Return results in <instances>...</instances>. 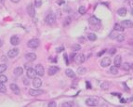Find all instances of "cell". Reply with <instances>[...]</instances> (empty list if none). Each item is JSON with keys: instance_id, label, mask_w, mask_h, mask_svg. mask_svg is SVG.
<instances>
[{"instance_id": "cell-1", "label": "cell", "mask_w": 133, "mask_h": 107, "mask_svg": "<svg viewBox=\"0 0 133 107\" xmlns=\"http://www.w3.org/2000/svg\"><path fill=\"white\" fill-rule=\"evenodd\" d=\"M55 21H56V16H55V14H53V13H49V14L46 17V22H47L48 24H49V25L54 24Z\"/></svg>"}, {"instance_id": "cell-2", "label": "cell", "mask_w": 133, "mask_h": 107, "mask_svg": "<svg viewBox=\"0 0 133 107\" xmlns=\"http://www.w3.org/2000/svg\"><path fill=\"white\" fill-rule=\"evenodd\" d=\"M27 46H28L29 48H31V49H36V48L39 46V40L36 39V38H33V39L29 40Z\"/></svg>"}, {"instance_id": "cell-3", "label": "cell", "mask_w": 133, "mask_h": 107, "mask_svg": "<svg viewBox=\"0 0 133 107\" xmlns=\"http://www.w3.org/2000/svg\"><path fill=\"white\" fill-rule=\"evenodd\" d=\"M86 104L89 106H96L98 105V100L96 98H89L86 101Z\"/></svg>"}, {"instance_id": "cell-4", "label": "cell", "mask_w": 133, "mask_h": 107, "mask_svg": "<svg viewBox=\"0 0 133 107\" xmlns=\"http://www.w3.org/2000/svg\"><path fill=\"white\" fill-rule=\"evenodd\" d=\"M75 61L77 64H81L86 61V57H85L84 54H76V56L75 58Z\"/></svg>"}, {"instance_id": "cell-5", "label": "cell", "mask_w": 133, "mask_h": 107, "mask_svg": "<svg viewBox=\"0 0 133 107\" xmlns=\"http://www.w3.org/2000/svg\"><path fill=\"white\" fill-rule=\"evenodd\" d=\"M35 71H36V74L37 75H39V76H43L45 74V69L44 67L41 65V64H37L36 66H35Z\"/></svg>"}, {"instance_id": "cell-6", "label": "cell", "mask_w": 133, "mask_h": 107, "mask_svg": "<svg viewBox=\"0 0 133 107\" xmlns=\"http://www.w3.org/2000/svg\"><path fill=\"white\" fill-rule=\"evenodd\" d=\"M43 93H44L43 90L37 89V88H33V89H30L29 90V94L32 95V96H39V95H41Z\"/></svg>"}, {"instance_id": "cell-7", "label": "cell", "mask_w": 133, "mask_h": 107, "mask_svg": "<svg viewBox=\"0 0 133 107\" xmlns=\"http://www.w3.org/2000/svg\"><path fill=\"white\" fill-rule=\"evenodd\" d=\"M110 64H111V59H110V57H104L101 60V62H100V66H102V67H107Z\"/></svg>"}, {"instance_id": "cell-8", "label": "cell", "mask_w": 133, "mask_h": 107, "mask_svg": "<svg viewBox=\"0 0 133 107\" xmlns=\"http://www.w3.org/2000/svg\"><path fill=\"white\" fill-rule=\"evenodd\" d=\"M27 12H28L30 17H34L35 10H34V6H33V4H29L27 6Z\"/></svg>"}, {"instance_id": "cell-9", "label": "cell", "mask_w": 133, "mask_h": 107, "mask_svg": "<svg viewBox=\"0 0 133 107\" xmlns=\"http://www.w3.org/2000/svg\"><path fill=\"white\" fill-rule=\"evenodd\" d=\"M89 23L91 24V25H100V20H99L97 17H95V16H91L90 18H89Z\"/></svg>"}, {"instance_id": "cell-10", "label": "cell", "mask_w": 133, "mask_h": 107, "mask_svg": "<svg viewBox=\"0 0 133 107\" xmlns=\"http://www.w3.org/2000/svg\"><path fill=\"white\" fill-rule=\"evenodd\" d=\"M36 71H35V69H33V68H28L27 69V76L29 77V78H34L35 76H36Z\"/></svg>"}, {"instance_id": "cell-11", "label": "cell", "mask_w": 133, "mask_h": 107, "mask_svg": "<svg viewBox=\"0 0 133 107\" xmlns=\"http://www.w3.org/2000/svg\"><path fill=\"white\" fill-rule=\"evenodd\" d=\"M42 85V80L39 78V77H34L33 80V86L34 87V88H40Z\"/></svg>"}, {"instance_id": "cell-12", "label": "cell", "mask_w": 133, "mask_h": 107, "mask_svg": "<svg viewBox=\"0 0 133 107\" xmlns=\"http://www.w3.org/2000/svg\"><path fill=\"white\" fill-rule=\"evenodd\" d=\"M114 63L115 66H117V67H119V66H121V65H122V58H121V56H120V55H116V56L114 57Z\"/></svg>"}, {"instance_id": "cell-13", "label": "cell", "mask_w": 133, "mask_h": 107, "mask_svg": "<svg viewBox=\"0 0 133 107\" xmlns=\"http://www.w3.org/2000/svg\"><path fill=\"white\" fill-rule=\"evenodd\" d=\"M18 54H19V49L15 48V49H10V50L8 52V56H9L10 58H15Z\"/></svg>"}, {"instance_id": "cell-14", "label": "cell", "mask_w": 133, "mask_h": 107, "mask_svg": "<svg viewBox=\"0 0 133 107\" xmlns=\"http://www.w3.org/2000/svg\"><path fill=\"white\" fill-rule=\"evenodd\" d=\"M59 70H60V69H59V67H57V66H50V67L48 68V75H54Z\"/></svg>"}, {"instance_id": "cell-15", "label": "cell", "mask_w": 133, "mask_h": 107, "mask_svg": "<svg viewBox=\"0 0 133 107\" xmlns=\"http://www.w3.org/2000/svg\"><path fill=\"white\" fill-rule=\"evenodd\" d=\"M25 58L28 62H33L36 60V55L34 53H27L25 55Z\"/></svg>"}, {"instance_id": "cell-16", "label": "cell", "mask_w": 133, "mask_h": 107, "mask_svg": "<svg viewBox=\"0 0 133 107\" xmlns=\"http://www.w3.org/2000/svg\"><path fill=\"white\" fill-rule=\"evenodd\" d=\"M121 24H122L124 27H127V28H131V27H133V22L131 21H129V20L123 21L121 22Z\"/></svg>"}, {"instance_id": "cell-17", "label": "cell", "mask_w": 133, "mask_h": 107, "mask_svg": "<svg viewBox=\"0 0 133 107\" xmlns=\"http://www.w3.org/2000/svg\"><path fill=\"white\" fill-rule=\"evenodd\" d=\"M10 43L14 46H17V45L20 44V38L17 35H13V36H11L10 38Z\"/></svg>"}, {"instance_id": "cell-18", "label": "cell", "mask_w": 133, "mask_h": 107, "mask_svg": "<svg viewBox=\"0 0 133 107\" xmlns=\"http://www.w3.org/2000/svg\"><path fill=\"white\" fill-rule=\"evenodd\" d=\"M10 88H11V90H12L16 95H19V94H20V88L16 85V84H11Z\"/></svg>"}, {"instance_id": "cell-19", "label": "cell", "mask_w": 133, "mask_h": 107, "mask_svg": "<svg viewBox=\"0 0 133 107\" xmlns=\"http://www.w3.org/2000/svg\"><path fill=\"white\" fill-rule=\"evenodd\" d=\"M65 74L68 77H71V78H75L76 77V74H75V72L72 70V69H66L65 70Z\"/></svg>"}, {"instance_id": "cell-20", "label": "cell", "mask_w": 133, "mask_h": 107, "mask_svg": "<svg viewBox=\"0 0 133 107\" xmlns=\"http://www.w3.org/2000/svg\"><path fill=\"white\" fill-rule=\"evenodd\" d=\"M14 74H15V75H17V76L22 75V74H23V69H22V67H17V68H15V69H14Z\"/></svg>"}, {"instance_id": "cell-21", "label": "cell", "mask_w": 133, "mask_h": 107, "mask_svg": "<svg viewBox=\"0 0 133 107\" xmlns=\"http://www.w3.org/2000/svg\"><path fill=\"white\" fill-rule=\"evenodd\" d=\"M117 14L119 15V16H126L127 15V9L126 8H120L118 10H117Z\"/></svg>"}, {"instance_id": "cell-22", "label": "cell", "mask_w": 133, "mask_h": 107, "mask_svg": "<svg viewBox=\"0 0 133 107\" xmlns=\"http://www.w3.org/2000/svg\"><path fill=\"white\" fill-rule=\"evenodd\" d=\"M125 29V27L123 26L122 24H119V23H115L114 24V30H116L117 32H123Z\"/></svg>"}, {"instance_id": "cell-23", "label": "cell", "mask_w": 133, "mask_h": 107, "mask_svg": "<svg viewBox=\"0 0 133 107\" xmlns=\"http://www.w3.org/2000/svg\"><path fill=\"white\" fill-rule=\"evenodd\" d=\"M110 73L112 75H117L118 74V67L117 66H112L110 68Z\"/></svg>"}, {"instance_id": "cell-24", "label": "cell", "mask_w": 133, "mask_h": 107, "mask_svg": "<svg viewBox=\"0 0 133 107\" xmlns=\"http://www.w3.org/2000/svg\"><path fill=\"white\" fill-rule=\"evenodd\" d=\"M71 49H72L73 51H78V50L81 49V46L79 44H74V45H72Z\"/></svg>"}, {"instance_id": "cell-25", "label": "cell", "mask_w": 133, "mask_h": 107, "mask_svg": "<svg viewBox=\"0 0 133 107\" xmlns=\"http://www.w3.org/2000/svg\"><path fill=\"white\" fill-rule=\"evenodd\" d=\"M121 67H122L123 70H125V71H128L129 69H131V65L128 63H124V64L121 65Z\"/></svg>"}, {"instance_id": "cell-26", "label": "cell", "mask_w": 133, "mask_h": 107, "mask_svg": "<svg viewBox=\"0 0 133 107\" xmlns=\"http://www.w3.org/2000/svg\"><path fill=\"white\" fill-rule=\"evenodd\" d=\"M109 36H110V38H111V39H116V38H117V36H118L117 31H116V30H114V31H112Z\"/></svg>"}, {"instance_id": "cell-27", "label": "cell", "mask_w": 133, "mask_h": 107, "mask_svg": "<svg viewBox=\"0 0 133 107\" xmlns=\"http://www.w3.org/2000/svg\"><path fill=\"white\" fill-rule=\"evenodd\" d=\"M88 38H89V40H90V41H95L97 39V35L95 34H93V33H90V34H89V35H88Z\"/></svg>"}, {"instance_id": "cell-28", "label": "cell", "mask_w": 133, "mask_h": 107, "mask_svg": "<svg viewBox=\"0 0 133 107\" xmlns=\"http://www.w3.org/2000/svg\"><path fill=\"white\" fill-rule=\"evenodd\" d=\"M110 86H111V84L109 82H103V83L100 84V88L102 89H108L110 88Z\"/></svg>"}, {"instance_id": "cell-29", "label": "cell", "mask_w": 133, "mask_h": 107, "mask_svg": "<svg viewBox=\"0 0 133 107\" xmlns=\"http://www.w3.org/2000/svg\"><path fill=\"white\" fill-rule=\"evenodd\" d=\"M87 72V69L85 67H79L77 69V73L78 75H85Z\"/></svg>"}, {"instance_id": "cell-30", "label": "cell", "mask_w": 133, "mask_h": 107, "mask_svg": "<svg viewBox=\"0 0 133 107\" xmlns=\"http://www.w3.org/2000/svg\"><path fill=\"white\" fill-rule=\"evenodd\" d=\"M6 91H7L6 86L4 85V83H1V82H0V92H1V93H5Z\"/></svg>"}, {"instance_id": "cell-31", "label": "cell", "mask_w": 133, "mask_h": 107, "mask_svg": "<svg viewBox=\"0 0 133 107\" xmlns=\"http://www.w3.org/2000/svg\"><path fill=\"white\" fill-rule=\"evenodd\" d=\"M7 68H8L7 64H0V74L4 73L7 70Z\"/></svg>"}, {"instance_id": "cell-32", "label": "cell", "mask_w": 133, "mask_h": 107, "mask_svg": "<svg viewBox=\"0 0 133 107\" xmlns=\"http://www.w3.org/2000/svg\"><path fill=\"white\" fill-rule=\"evenodd\" d=\"M78 12H79V14H81V15H84L85 13H86V8L85 7H79V9H78Z\"/></svg>"}, {"instance_id": "cell-33", "label": "cell", "mask_w": 133, "mask_h": 107, "mask_svg": "<svg viewBox=\"0 0 133 107\" xmlns=\"http://www.w3.org/2000/svg\"><path fill=\"white\" fill-rule=\"evenodd\" d=\"M7 81H8V77H7L6 75H0V82H1V83H6Z\"/></svg>"}, {"instance_id": "cell-34", "label": "cell", "mask_w": 133, "mask_h": 107, "mask_svg": "<svg viewBox=\"0 0 133 107\" xmlns=\"http://www.w3.org/2000/svg\"><path fill=\"white\" fill-rule=\"evenodd\" d=\"M73 105H74V103L72 102H64V103L62 104V107H72Z\"/></svg>"}, {"instance_id": "cell-35", "label": "cell", "mask_w": 133, "mask_h": 107, "mask_svg": "<svg viewBox=\"0 0 133 107\" xmlns=\"http://www.w3.org/2000/svg\"><path fill=\"white\" fill-rule=\"evenodd\" d=\"M124 39H125V35H124V34H118V36H117V38H116V40H117L118 42H123Z\"/></svg>"}, {"instance_id": "cell-36", "label": "cell", "mask_w": 133, "mask_h": 107, "mask_svg": "<svg viewBox=\"0 0 133 107\" xmlns=\"http://www.w3.org/2000/svg\"><path fill=\"white\" fill-rule=\"evenodd\" d=\"M34 5L36 8H40L42 5V0H34Z\"/></svg>"}, {"instance_id": "cell-37", "label": "cell", "mask_w": 133, "mask_h": 107, "mask_svg": "<svg viewBox=\"0 0 133 107\" xmlns=\"http://www.w3.org/2000/svg\"><path fill=\"white\" fill-rule=\"evenodd\" d=\"M71 21H72V20H71V19H70L69 17H67L66 19H65V21H64V22H63V25H64V26H67V25H69Z\"/></svg>"}, {"instance_id": "cell-38", "label": "cell", "mask_w": 133, "mask_h": 107, "mask_svg": "<svg viewBox=\"0 0 133 107\" xmlns=\"http://www.w3.org/2000/svg\"><path fill=\"white\" fill-rule=\"evenodd\" d=\"M63 49H64L63 47H58V48L56 49V52H57V53H60V52H62V51H63Z\"/></svg>"}, {"instance_id": "cell-39", "label": "cell", "mask_w": 133, "mask_h": 107, "mask_svg": "<svg viewBox=\"0 0 133 107\" xmlns=\"http://www.w3.org/2000/svg\"><path fill=\"white\" fill-rule=\"evenodd\" d=\"M23 84H24V85H29V84H30V81H29V79H27V78H26V77H25V78H23Z\"/></svg>"}, {"instance_id": "cell-40", "label": "cell", "mask_w": 133, "mask_h": 107, "mask_svg": "<svg viewBox=\"0 0 133 107\" xmlns=\"http://www.w3.org/2000/svg\"><path fill=\"white\" fill-rule=\"evenodd\" d=\"M76 53L71 54V55H70V60L74 61V60H75V58H76Z\"/></svg>"}, {"instance_id": "cell-41", "label": "cell", "mask_w": 133, "mask_h": 107, "mask_svg": "<svg viewBox=\"0 0 133 107\" xmlns=\"http://www.w3.org/2000/svg\"><path fill=\"white\" fill-rule=\"evenodd\" d=\"M105 52H106V49H103V50H101V51H100L99 53L97 54V56H98V57H100V56H101L102 54H104Z\"/></svg>"}, {"instance_id": "cell-42", "label": "cell", "mask_w": 133, "mask_h": 107, "mask_svg": "<svg viewBox=\"0 0 133 107\" xmlns=\"http://www.w3.org/2000/svg\"><path fill=\"white\" fill-rule=\"evenodd\" d=\"M48 106L49 107H51V106L55 107V106H57V104H56L55 102H49V103H48Z\"/></svg>"}, {"instance_id": "cell-43", "label": "cell", "mask_w": 133, "mask_h": 107, "mask_svg": "<svg viewBox=\"0 0 133 107\" xmlns=\"http://www.w3.org/2000/svg\"><path fill=\"white\" fill-rule=\"evenodd\" d=\"M64 60H65V62H66V65L69 64V62H68V57H67L66 54H64Z\"/></svg>"}, {"instance_id": "cell-44", "label": "cell", "mask_w": 133, "mask_h": 107, "mask_svg": "<svg viewBox=\"0 0 133 107\" xmlns=\"http://www.w3.org/2000/svg\"><path fill=\"white\" fill-rule=\"evenodd\" d=\"M64 3H65V2H64L63 0H60V1H58V4H59V5H62V4H64Z\"/></svg>"}, {"instance_id": "cell-45", "label": "cell", "mask_w": 133, "mask_h": 107, "mask_svg": "<svg viewBox=\"0 0 133 107\" xmlns=\"http://www.w3.org/2000/svg\"><path fill=\"white\" fill-rule=\"evenodd\" d=\"M113 95H114V96H118V97L121 96V95H120V93H113Z\"/></svg>"}, {"instance_id": "cell-46", "label": "cell", "mask_w": 133, "mask_h": 107, "mask_svg": "<svg viewBox=\"0 0 133 107\" xmlns=\"http://www.w3.org/2000/svg\"><path fill=\"white\" fill-rule=\"evenodd\" d=\"M114 51H115V49H113V50H111V51H110V53L114 54Z\"/></svg>"}, {"instance_id": "cell-47", "label": "cell", "mask_w": 133, "mask_h": 107, "mask_svg": "<svg viewBox=\"0 0 133 107\" xmlns=\"http://www.w3.org/2000/svg\"><path fill=\"white\" fill-rule=\"evenodd\" d=\"M11 1H12L13 3H18V2L20 1V0H11Z\"/></svg>"}, {"instance_id": "cell-48", "label": "cell", "mask_w": 133, "mask_h": 107, "mask_svg": "<svg viewBox=\"0 0 133 107\" xmlns=\"http://www.w3.org/2000/svg\"><path fill=\"white\" fill-rule=\"evenodd\" d=\"M24 67H25L26 69H28V68H30V67H29V65H28V64H27V63H26V64H25V65H24Z\"/></svg>"}, {"instance_id": "cell-49", "label": "cell", "mask_w": 133, "mask_h": 107, "mask_svg": "<svg viewBox=\"0 0 133 107\" xmlns=\"http://www.w3.org/2000/svg\"><path fill=\"white\" fill-rule=\"evenodd\" d=\"M2 45H3V42H2V40L0 39V47H2Z\"/></svg>"}, {"instance_id": "cell-50", "label": "cell", "mask_w": 133, "mask_h": 107, "mask_svg": "<svg viewBox=\"0 0 133 107\" xmlns=\"http://www.w3.org/2000/svg\"><path fill=\"white\" fill-rule=\"evenodd\" d=\"M5 2V0H0V3H4Z\"/></svg>"}, {"instance_id": "cell-51", "label": "cell", "mask_w": 133, "mask_h": 107, "mask_svg": "<svg viewBox=\"0 0 133 107\" xmlns=\"http://www.w3.org/2000/svg\"><path fill=\"white\" fill-rule=\"evenodd\" d=\"M131 69H132V70H133V63L131 64Z\"/></svg>"}]
</instances>
